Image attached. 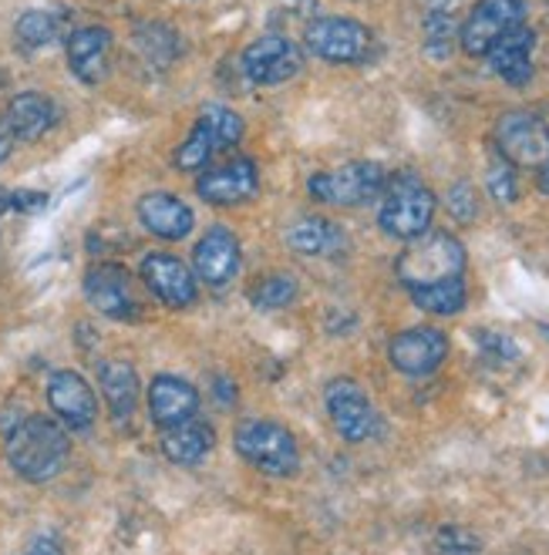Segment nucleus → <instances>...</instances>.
I'll list each match as a JSON object with an SVG mask.
<instances>
[{
    "instance_id": "nucleus-1",
    "label": "nucleus",
    "mask_w": 549,
    "mask_h": 555,
    "mask_svg": "<svg viewBox=\"0 0 549 555\" xmlns=\"http://www.w3.org/2000/svg\"><path fill=\"white\" fill-rule=\"evenodd\" d=\"M72 441L51 417H24L8 435V462L24 481H51L68 465Z\"/></svg>"
},
{
    "instance_id": "nucleus-2",
    "label": "nucleus",
    "mask_w": 549,
    "mask_h": 555,
    "mask_svg": "<svg viewBox=\"0 0 549 555\" xmlns=\"http://www.w3.org/2000/svg\"><path fill=\"white\" fill-rule=\"evenodd\" d=\"M432 219H435V195L422 179L414 172H398L395 179H387L381 192V212H378V222L387 236L411 243L432 230Z\"/></svg>"
},
{
    "instance_id": "nucleus-3",
    "label": "nucleus",
    "mask_w": 549,
    "mask_h": 555,
    "mask_svg": "<svg viewBox=\"0 0 549 555\" xmlns=\"http://www.w3.org/2000/svg\"><path fill=\"white\" fill-rule=\"evenodd\" d=\"M395 270L408 293L445 283V280H459L465 273V246L451 233L429 230L425 236H418L405 246Z\"/></svg>"
},
{
    "instance_id": "nucleus-4",
    "label": "nucleus",
    "mask_w": 549,
    "mask_h": 555,
    "mask_svg": "<svg viewBox=\"0 0 549 555\" xmlns=\"http://www.w3.org/2000/svg\"><path fill=\"white\" fill-rule=\"evenodd\" d=\"M237 451L253 468L273 478H290L301 468V448L277 421H243L237 428Z\"/></svg>"
},
{
    "instance_id": "nucleus-5",
    "label": "nucleus",
    "mask_w": 549,
    "mask_h": 555,
    "mask_svg": "<svg viewBox=\"0 0 549 555\" xmlns=\"http://www.w3.org/2000/svg\"><path fill=\"white\" fill-rule=\"evenodd\" d=\"M243 139V118L226 105H206L200 112V121L176 152V166L182 172L209 169V162L219 149H230Z\"/></svg>"
},
{
    "instance_id": "nucleus-6",
    "label": "nucleus",
    "mask_w": 549,
    "mask_h": 555,
    "mask_svg": "<svg viewBox=\"0 0 549 555\" xmlns=\"http://www.w3.org/2000/svg\"><path fill=\"white\" fill-rule=\"evenodd\" d=\"M384 185H387V172L378 162H347L341 169L314 172L307 179L314 199L328 206H368L381 199Z\"/></svg>"
},
{
    "instance_id": "nucleus-7",
    "label": "nucleus",
    "mask_w": 549,
    "mask_h": 555,
    "mask_svg": "<svg viewBox=\"0 0 549 555\" xmlns=\"http://www.w3.org/2000/svg\"><path fill=\"white\" fill-rule=\"evenodd\" d=\"M307 51L331 64H361L374 51V35L350 17H317L304 30Z\"/></svg>"
},
{
    "instance_id": "nucleus-8",
    "label": "nucleus",
    "mask_w": 549,
    "mask_h": 555,
    "mask_svg": "<svg viewBox=\"0 0 549 555\" xmlns=\"http://www.w3.org/2000/svg\"><path fill=\"white\" fill-rule=\"evenodd\" d=\"M523 24H526V0H475V8L459 27V44L469 57H486L509 30Z\"/></svg>"
},
{
    "instance_id": "nucleus-9",
    "label": "nucleus",
    "mask_w": 549,
    "mask_h": 555,
    "mask_svg": "<svg viewBox=\"0 0 549 555\" xmlns=\"http://www.w3.org/2000/svg\"><path fill=\"white\" fill-rule=\"evenodd\" d=\"M496 152L515 169H539L549 158V125L533 112H509L496 125Z\"/></svg>"
},
{
    "instance_id": "nucleus-10",
    "label": "nucleus",
    "mask_w": 549,
    "mask_h": 555,
    "mask_svg": "<svg viewBox=\"0 0 549 555\" xmlns=\"http://www.w3.org/2000/svg\"><path fill=\"white\" fill-rule=\"evenodd\" d=\"M324 404H328V414L344 441L365 444L378 435V411L368 401L358 380H350V377L331 380L324 390Z\"/></svg>"
},
{
    "instance_id": "nucleus-11",
    "label": "nucleus",
    "mask_w": 549,
    "mask_h": 555,
    "mask_svg": "<svg viewBox=\"0 0 549 555\" xmlns=\"http://www.w3.org/2000/svg\"><path fill=\"white\" fill-rule=\"evenodd\" d=\"M85 297L102 317L139 320L142 304L136 297V280L122 263H94L85 273Z\"/></svg>"
},
{
    "instance_id": "nucleus-12",
    "label": "nucleus",
    "mask_w": 549,
    "mask_h": 555,
    "mask_svg": "<svg viewBox=\"0 0 549 555\" xmlns=\"http://www.w3.org/2000/svg\"><path fill=\"white\" fill-rule=\"evenodd\" d=\"M448 357V337L438 326H408V331L395 334L392 347H387V361L395 371L408 377H429L435 374Z\"/></svg>"
},
{
    "instance_id": "nucleus-13",
    "label": "nucleus",
    "mask_w": 549,
    "mask_h": 555,
    "mask_svg": "<svg viewBox=\"0 0 549 555\" xmlns=\"http://www.w3.org/2000/svg\"><path fill=\"white\" fill-rule=\"evenodd\" d=\"M301 64L304 57L294 41L283 35H264L243 51L240 68L250 85H283L301 72Z\"/></svg>"
},
{
    "instance_id": "nucleus-14",
    "label": "nucleus",
    "mask_w": 549,
    "mask_h": 555,
    "mask_svg": "<svg viewBox=\"0 0 549 555\" xmlns=\"http://www.w3.org/2000/svg\"><path fill=\"white\" fill-rule=\"evenodd\" d=\"M260 189V169L250 155H233L230 162H222L216 169H206L196 182L200 199L209 206H237L246 203Z\"/></svg>"
},
{
    "instance_id": "nucleus-15",
    "label": "nucleus",
    "mask_w": 549,
    "mask_h": 555,
    "mask_svg": "<svg viewBox=\"0 0 549 555\" xmlns=\"http://www.w3.org/2000/svg\"><path fill=\"white\" fill-rule=\"evenodd\" d=\"M139 273H142L145 286L152 289V297L163 300L173 310L192 307V304H196V297H200V286H196V276H192V270L182 263V259H176L169 253H149L142 259Z\"/></svg>"
},
{
    "instance_id": "nucleus-16",
    "label": "nucleus",
    "mask_w": 549,
    "mask_h": 555,
    "mask_svg": "<svg viewBox=\"0 0 549 555\" xmlns=\"http://www.w3.org/2000/svg\"><path fill=\"white\" fill-rule=\"evenodd\" d=\"M48 404L72 431H85L99 417V398L78 371H54L48 380Z\"/></svg>"
},
{
    "instance_id": "nucleus-17",
    "label": "nucleus",
    "mask_w": 549,
    "mask_h": 555,
    "mask_svg": "<svg viewBox=\"0 0 549 555\" xmlns=\"http://www.w3.org/2000/svg\"><path fill=\"white\" fill-rule=\"evenodd\" d=\"M68 68L81 85H102L112 72V30L88 24L68 35Z\"/></svg>"
},
{
    "instance_id": "nucleus-18",
    "label": "nucleus",
    "mask_w": 549,
    "mask_h": 555,
    "mask_svg": "<svg viewBox=\"0 0 549 555\" xmlns=\"http://www.w3.org/2000/svg\"><path fill=\"white\" fill-rule=\"evenodd\" d=\"M192 267H196V280L206 286H226L240 273V240L226 225H213L206 236L196 243L192 253Z\"/></svg>"
},
{
    "instance_id": "nucleus-19",
    "label": "nucleus",
    "mask_w": 549,
    "mask_h": 555,
    "mask_svg": "<svg viewBox=\"0 0 549 555\" xmlns=\"http://www.w3.org/2000/svg\"><path fill=\"white\" fill-rule=\"evenodd\" d=\"M200 411V390L176 374H158L149 384V417L158 428H176V424L196 417Z\"/></svg>"
},
{
    "instance_id": "nucleus-20",
    "label": "nucleus",
    "mask_w": 549,
    "mask_h": 555,
    "mask_svg": "<svg viewBox=\"0 0 549 555\" xmlns=\"http://www.w3.org/2000/svg\"><path fill=\"white\" fill-rule=\"evenodd\" d=\"M139 219L142 225L166 243H176V240H186L192 233V225H196V216L192 209L179 199L173 192H149L139 199Z\"/></svg>"
},
{
    "instance_id": "nucleus-21",
    "label": "nucleus",
    "mask_w": 549,
    "mask_h": 555,
    "mask_svg": "<svg viewBox=\"0 0 549 555\" xmlns=\"http://www.w3.org/2000/svg\"><path fill=\"white\" fill-rule=\"evenodd\" d=\"M4 125L11 128V135L21 142H38L44 139L51 128L58 125V108L48 94L41 91H21L11 98Z\"/></svg>"
},
{
    "instance_id": "nucleus-22",
    "label": "nucleus",
    "mask_w": 549,
    "mask_h": 555,
    "mask_svg": "<svg viewBox=\"0 0 549 555\" xmlns=\"http://www.w3.org/2000/svg\"><path fill=\"white\" fill-rule=\"evenodd\" d=\"M533 48H536V35H533V27H515L509 30V35L486 54L489 64H493V72L512 85V88H523L529 85L533 78Z\"/></svg>"
},
{
    "instance_id": "nucleus-23",
    "label": "nucleus",
    "mask_w": 549,
    "mask_h": 555,
    "mask_svg": "<svg viewBox=\"0 0 549 555\" xmlns=\"http://www.w3.org/2000/svg\"><path fill=\"white\" fill-rule=\"evenodd\" d=\"M213 444H216V431L206 421H196V417H189V421L176 424V428L163 431V454L173 465H182V468L200 465L213 451Z\"/></svg>"
},
{
    "instance_id": "nucleus-24",
    "label": "nucleus",
    "mask_w": 549,
    "mask_h": 555,
    "mask_svg": "<svg viewBox=\"0 0 549 555\" xmlns=\"http://www.w3.org/2000/svg\"><path fill=\"white\" fill-rule=\"evenodd\" d=\"M99 387L115 421H128L139 404V374L128 361H105L99 367Z\"/></svg>"
},
{
    "instance_id": "nucleus-25",
    "label": "nucleus",
    "mask_w": 549,
    "mask_h": 555,
    "mask_svg": "<svg viewBox=\"0 0 549 555\" xmlns=\"http://www.w3.org/2000/svg\"><path fill=\"white\" fill-rule=\"evenodd\" d=\"M286 246L301 256H337L344 249V233L324 216H301L286 230Z\"/></svg>"
},
{
    "instance_id": "nucleus-26",
    "label": "nucleus",
    "mask_w": 549,
    "mask_h": 555,
    "mask_svg": "<svg viewBox=\"0 0 549 555\" xmlns=\"http://www.w3.org/2000/svg\"><path fill=\"white\" fill-rule=\"evenodd\" d=\"M425 30V54L435 61H445L459 41V17H456V0H429V11L422 21Z\"/></svg>"
},
{
    "instance_id": "nucleus-27",
    "label": "nucleus",
    "mask_w": 549,
    "mask_h": 555,
    "mask_svg": "<svg viewBox=\"0 0 549 555\" xmlns=\"http://www.w3.org/2000/svg\"><path fill=\"white\" fill-rule=\"evenodd\" d=\"M136 44L145 54V61H152L155 68H169L176 61V54L182 51L179 35L169 24H158V21H145L136 27Z\"/></svg>"
},
{
    "instance_id": "nucleus-28",
    "label": "nucleus",
    "mask_w": 549,
    "mask_h": 555,
    "mask_svg": "<svg viewBox=\"0 0 549 555\" xmlns=\"http://www.w3.org/2000/svg\"><path fill=\"white\" fill-rule=\"evenodd\" d=\"M411 300L418 310L425 313H435V317H456L465 300H469V289H465V280H445V283H435V286H422V289H411Z\"/></svg>"
},
{
    "instance_id": "nucleus-29",
    "label": "nucleus",
    "mask_w": 549,
    "mask_h": 555,
    "mask_svg": "<svg viewBox=\"0 0 549 555\" xmlns=\"http://www.w3.org/2000/svg\"><path fill=\"white\" fill-rule=\"evenodd\" d=\"M61 30H64V17L54 14V11H24L14 24V35L24 48L30 51H38V48H48L61 38Z\"/></svg>"
},
{
    "instance_id": "nucleus-30",
    "label": "nucleus",
    "mask_w": 549,
    "mask_h": 555,
    "mask_svg": "<svg viewBox=\"0 0 549 555\" xmlns=\"http://www.w3.org/2000/svg\"><path fill=\"white\" fill-rule=\"evenodd\" d=\"M250 300L260 310H283L297 300V280L290 273H273L250 293Z\"/></svg>"
},
{
    "instance_id": "nucleus-31",
    "label": "nucleus",
    "mask_w": 549,
    "mask_h": 555,
    "mask_svg": "<svg viewBox=\"0 0 549 555\" xmlns=\"http://www.w3.org/2000/svg\"><path fill=\"white\" fill-rule=\"evenodd\" d=\"M472 340L478 344L482 357H486V361L496 364V367H506V364H515V361H520V347H515V340L506 337V334H496V331H475Z\"/></svg>"
},
{
    "instance_id": "nucleus-32",
    "label": "nucleus",
    "mask_w": 549,
    "mask_h": 555,
    "mask_svg": "<svg viewBox=\"0 0 549 555\" xmlns=\"http://www.w3.org/2000/svg\"><path fill=\"white\" fill-rule=\"evenodd\" d=\"M489 192H493V199L509 206L520 199V182H515V166H509V162L502 155L493 158V166H489Z\"/></svg>"
},
{
    "instance_id": "nucleus-33",
    "label": "nucleus",
    "mask_w": 549,
    "mask_h": 555,
    "mask_svg": "<svg viewBox=\"0 0 549 555\" xmlns=\"http://www.w3.org/2000/svg\"><path fill=\"white\" fill-rule=\"evenodd\" d=\"M435 552L438 555H478L482 552V542L465 526H445L435 535Z\"/></svg>"
},
{
    "instance_id": "nucleus-34",
    "label": "nucleus",
    "mask_w": 549,
    "mask_h": 555,
    "mask_svg": "<svg viewBox=\"0 0 549 555\" xmlns=\"http://www.w3.org/2000/svg\"><path fill=\"white\" fill-rule=\"evenodd\" d=\"M448 212L459 222H472L478 216V199H475V189L469 182H459V185L448 189Z\"/></svg>"
},
{
    "instance_id": "nucleus-35",
    "label": "nucleus",
    "mask_w": 549,
    "mask_h": 555,
    "mask_svg": "<svg viewBox=\"0 0 549 555\" xmlns=\"http://www.w3.org/2000/svg\"><path fill=\"white\" fill-rule=\"evenodd\" d=\"M11 209H17V212H44L48 209V192L17 189V192H11Z\"/></svg>"
},
{
    "instance_id": "nucleus-36",
    "label": "nucleus",
    "mask_w": 549,
    "mask_h": 555,
    "mask_svg": "<svg viewBox=\"0 0 549 555\" xmlns=\"http://www.w3.org/2000/svg\"><path fill=\"white\" fill-rule=\"evenodd\" d=\"M213 395L219 398V404H226V408H230V404L237 401V380H230V377H216V387H213Z\"/></svg>"
},
{
    "instance_id": "nucleus-37",
    "label": "nucleus",
    "mask_w": 549,
    "mask_h": 555,
    "mask_svg": "<svg viewBox=\"0 0 549 555\" xmlns=\"http://www.w3.org/2000/svg\"><path fill=\"white\" fill-rule=\"evenodd\" d=\"M24 555H64V552H61L58 539H51V535H41V539L30 542V548H27Z\"/></svg>"
},
{
    "instance_id": "nucleus-38",
    "label": "nucleus",
    "mask_w": 549,
    "mask_h": 555,
    "mask_svg": "<svg viewBox=\"0 0 549 555\" xmlns=\"http://www.w3.org/2000/svg\"><path fill=\"white\" fill-rule=\"evenodd\" d=\"M14 149V135H11V128L4 125V118H0V162H4Z\"/></svg>"
},
{
    "instance_id": "nucleus-39",
    "label": "nucleus",
    "mask_w": 549,
    "mask_h": 555,
    "mask_svg": "<svg viewBox=\"0 0 549 555\" xmlns=\"http://www.w3.org/2000/svg\"><path fill=\"white\" fill-rule=\"evenodd\" d=\"M536 185H539V192L542 195H549V158L539 166V172H536Z\"/></svg>"
},
{
    "instance_id": "nucleus-40",
    "label": "nucleus",
    "mask_w": 549,
    "mask_h": 555,
    "mask_svg": "<svg viewBox=\"0 0 549 555\" xmlns=\"http://www.w3.org/2000/svg\"><path fill=\"white\" fill-rule=\"evenodd\" d=\"M11 209V192L8 189H0V216H4Z\"/></svg>"
},
{
    "instance_id": "nucleus-41",
    "label": "nucleus",
    "mask_w": 549,
    "mask_h": 555,
    "mask_svg": "<svg viewBox=\"0 0 549 555\" xmlns=\"http://www.w3.org/2000/svg\"><path fill=\"white\" fill-rule=\"evenodd\" d=\"M539 331L546 334V340H549V323H539Z\"/></svg>"
}]
</instances>
